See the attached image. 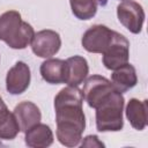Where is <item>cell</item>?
<instances>
[{"mask_svg": "<svg viewBox=\"0 0 148 148\" xmlns=\"http://www.w3.org/2000/svg\"><path fill=\"white\" fill-rule=\"evenodd\" d=\"M82 103L83 94L74 86L62 88L54 98L57 138L66 147H75L82 139L86 127Z\"/></svg>", "mask_w": 148, "mask_h": 148, "instance_id": "6da1fadb", "label": "cell"}, {"mask_svg": "<svg viewBox=\"0 0 148 148\" xmlns=\"http://www.w3.org/2000/svg\"><path fill=\"white\" fill-rule=\"evenodd\" d=\"M40 75L47 83H65L67 77V64L61 59L45 60L40 65Z\"/></svg>", "mask_w": 148, "mask_h": 148, "instance_id": "8fae6325", "label": "cell"}, {"mask_svg": "<svg viewBox=\"0 0 148 148\" xmlns=\"http://www.w3.org/2000/svg\"><path fill=\"white\" fill-rule=\"evenodd\" d=\"M113 31L102 24L89 28L82 37V46L91 53H103L112 40Z\"/></svg>", "mask_w": 148, "mask_h": 148, "instance_id": "52a82bcc", "label": "cell"}, {"mask_svg": "<svg viewBox=\"0 0 148 148\" xmlns=\"http://www.w3.org/2000/svg\"><path fill=\"white\" fill-rule=\"evenodd\" d=\"M117 16L119 22L127 30L133 34L141 32L145 21V12L140 3L133 0H124L117 7Z\"/></svg>", "mask_w": 148, "mask_h": 148, "instance_id": "8992f818", "label": "cell"}, {"mask_svg": "<svg viewBox=\"0 0 148 148\" xmlns=\"http://www.w3.org/2000/svg\"><path fill=\"white\" fill-rule=\"evenodd\" d=\"M30 44L32 52L36 56L40 58H50L59 51L61 46V39L58 32L46 29L35 34Z\"/></svg>", "mask_w": 148, "mask_h": 148, "instance_id": "ba28073f", "label": "cell"}, {"mask_svg": "<svg viewBox=\"0 0 148 148\" xmlns=\"http://www.w3.org/2000/svg\"><path fill=\"white\" fill-rule=\"evenodd\" d=\"M5 106H6V104L3 103V101H2V98L0 97V110H1L2 108H5Z\"/></svg>", "mask_w": 148, "mask_h": 148, "instance_id": "d6986e66", "label": "cell"}, {"mask_svg": "<svg viewBox=\"0 0 148 148\" xmlns=\"http://www.w3.org/2000/svg\"><path fill=\"white\" fill-rule=\"evenodd\" d=\"M30 84V68L23 61H17L7 73L6 88L12 95L24 92Z\"/></svg>", "mask_w": 148, "mask_h": 148, "instance_id": "9c48e42d", "label": "cell"}, {"mask_svg": "<svg viewBox=\"0 0 148 148\" xmlns=\"http://www.w3.org/2000/svg\"><path fill=\"white\" fill-rule=\"evenodd\" d=\"M14 116L17 120L21 132H27L32 126L37 125L42 119V113L36 104L32 102H21L14 109Z\"/></svg>", "mask_w": 148, "mask_h": 148, "instance_id": "30bf717a", "label": "cell"}, {"mask_svg": "<svg viewBox=\"0 0 148 148\" xmlns=\"http://www.w3.org/2000/svg\"><path fill=\"white\" fill-rule=\"evenodd\" d=\"M111 82L117 91H119L120 94L126 92L127 90L132 89L138 82L135 68L127 62L113 69V73L111 75Z\"/></svg>", "mask_w": 148, "mask_h": 148, "instance_id": "7c38bea8", "label": "cell"}, {"mask_svg": "<svg viewBox=\"0 0 148 148\" xmlns=\"http://www.w3.org/2000/svg\"><path fill=\"white\" fill-rule=\"evenodd\" d=\"M130 57V42L125 36L113 31L112 40L103 52V64L108 69H116L127 64Z\"/></svg>", "mask_w": 148, "mask_h": 148, "instance_id": "5b68a950", "label": "cell"}, {"mask_svg": "<svg viewBox=\"0 0 148 148\" xmlns=\"http://www.w3.org/2000/svg\"><path fill=\"white\" fill-rule=\"evenodd\" d=\"M114 90L116 89L111 81L101 75H92L86 80L82 94L87 104L90 108L96 109Z\"/></svg>", "mask_w": 148, "mask_h": 148, "instance_id": "277c9868", "label": "cell"}, {"mask_svg": "<svg viewBox=\"0 0 148 148\" xmlns=\"http://www.w3.org/2000/svg\"><path fill=\"white\" fill-rule=\"evenodd\" d=\"M25 145L31 148H45L52 145L53 142V133L51 128L45 125L38 123L25 132Z\"/></svg>", "mask_w": 148, "mask_h": 148, "instance_id": "4fadbf2b", "label": "cell"}, {"mask_svg": "<svg viewBox=\"0 0 148 148\" xmlns=\"http://www.w3.org/2000/svg\"><path fill=\"white\" fill-rule=\"evenodd\" d=\"M35 35L34 28L22 21L21 14L16 10H8L0 15V40L9 47L22 50L31 43Z\"/></svg>", "mask_w": 148, "mask_h": 148, "instance_id": "7a4b0ae2", "label": "cell"}, {"mask_svg": "<svg viewBox=\"0 0 148 148\" xmlns=\"http://www.w3.org/2000/svg\"><path fill=\"white\" fill-rule=\"evenodd\" d=\"M81 147H104V143L99 141L98 136L96 135H88L83 139Z\"/></svg>", "mask_w": 148, "mask_h": 148, "instance_id": "ac0fdd59", "label": "cell"}, {"mask_svg": "<svg viewBox=\"0 0 148 148\" xmlns=\"http://www.w3.org/2000/svg\"><path fill=\"white\" fill-rule=\"evenodd\" d=\"M126 117L132 127L142 131L147 125V101H139L136 98L130 99L126 106Z\"/></svg>", "mask_w": 148, "mask_h": 148, "instance_id": "9a60e30c", "label": "cell"}, {"mask_svg": "<svg viewBox=\"0 0 148 148\" xmlns=\"http://www.w3.org/2000/svg\"><path fill=\"white\" fill-rule=\"evenodd\" d=\"M67 64V77L66 82L68 86L77 87L87 77L89 67L87 60L81 56H74L66 60Z\"/></svg>", "mask_w": 148, "mask_h": 148, "instance_id": "5bb4252c", "label": "cell"}, {"mask_svg": "<svg viewBox=\"0 0 148 148\" xmlns=\"http://www.w3.org/2000/svg\"><path fill=\"white\" fill-rule=\"evenodd\" d=\"M20 132V127L14 113L9 112L7 106L0 110V139L12 140Z\"/></svg>", "mask_w": 148, "mask_h": 148, "instance_id": "2e32d148", "label": "cell"}, {"mask_svg": "<svg viewBox=\"0 0 148 148\" xmlns=\"http://www.w3.org/2000/svg\"><path fill=\"white\" fill-rule=\"evenodd\" d=\"M124 97L114 90L96 108V126L99 132H117L124 126Z\"/></svg>", "mask_w": 148, "mask_h": 148, "instance_id": "3957f363", "label": "cell"}, {"mask_svg": "<svg viewBox=\"0 0 148 148\" xmlns=\"http://www.w3.org/2000/svg\"><path fill=\"white\" fill-rule=\"evenodd\" d=\"M73 14L80 20L91 18L97 10V0H69Z\"/></svg>", "mask_w": 148, "mask_h": 148, "instance_id": "e0dca14e", "label": "cell"}]
</instances>
